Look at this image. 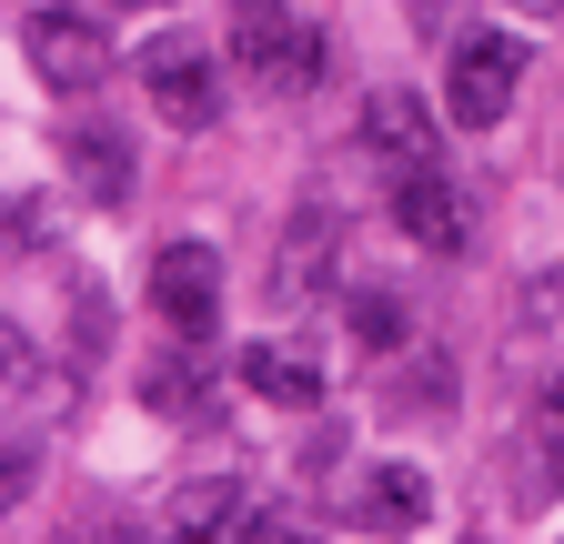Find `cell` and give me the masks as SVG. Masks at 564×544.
Returning <instances> with one entry per match:
<instances>
[{"mask_svg": "<svg viewBox=\"0 0 564 544\" xmlns=\"http://www.w3.org/2000/svg\"><path fill=\"white\" fill-rule=\"evenodd\" d=\"M524 72H534L524 31H464V41H454V61H444V121H464V131H494V121L514 111Z\"/></svg>", "mask_w": 564, "mask_h": 544, "instance_id": "1", "label": "cell"}, {"mask_svg": "<svg viewBox=\"0 0 564 544\" xmlns=\"http://www.w3.org/2000/svg\"><path fill=\"white\" fill-rule=\"evenodd\" d=\"M232 61L272 101H293V91L323 81V31L293 21V0H232Z\"/></svg>", "mask_w": 564, "mask_h": 544, "instance_id": "2", "label": "cell"}, {"mask_svg": "<svg viewBox=\"0 0 564 544\" xmlns=\"http://www.w3.org/2000/svg\"><path fill=\"white\" fill-rule=\"evenodd\" d=\"M333 272H343V213H333V202H303V213L282 222V242H272V303L282 313L323 303Z\"/></svg>", "mask_w": 564, "mask_h": 544, "instance_id": "3", "label": "cell"}, {"mask_svg": "<svg viewBox=\"0 0 564 544\" xmlns=\"http://www.w3.org/2000/svg\"><path fill=\"white\" fill-rule=\"evenodd\" d=\"M141 91H152V111L172 131H212L223 121V72H212V51H192V41H152L141 51Z\"/></svg>", "mask_w": 564, "mask_h": 544, "instance_id": "4", "label": "cell"}, {"mask_svg": "<svg viewBox=\"0 0 564 544\" xmlns=\"http://www.w3.org/2000/svg\"><path fill=\"white\" fill-rule=\"evenodd\" d=\"M152 313L182 344H202V333L223 323V262H212V242H162L152 252Z\"/></svg>", "mask_w": 564, "mask_h": 544, "instance_id": "5", "label": "cell"}, {"mask_svg": "<svg viewBox=\"0 0 564 544\" xmlns=\"http://www.w3.org/2000/svg\"><path fill=\"white\" fill-rule=\"evenodd\" d=\"M393 222H403V242H423L434 262H454V252L474 242V202H464L434 162H403V172H393Z\"/></svg>", "mask_w": 564, "mask_h": 544, "instance_id": "6", "label": "cell"}, {"mask_svg": "<svg viewBox=\"0 0 564 544\" xmlns=\"http://www.w3.org/2000/svg\"><path fill=\"white\" fill-rule=\"evenodd\" d=\"M21 51H31V72H41L51 91H91V81L111 72V41H101L82 11H31V21H21Z\"/></svg>", "mask_w": 564, "mask_h": 544, "instance_id": "7", "label": "cell"}, {"mask_svg": "<svg viewBox=\"0 0 564 544\" xmlns=\"http://www.w3.org/2000/svg\"><path fill=\"white\" fill-rule=\"evenodd\" d=\"M61 162H70V182H82L91 202H131V142H121L111 121L70 111V121H61Z\"/></svg>", "mask_w": 564, "mask_h": 544, "instance_id": "8", "label": "cell"}, {"mask_svg": "<svg viewBox=\"0 0 564 544\" xmlns=\"http://www.w3.org/2000/svg\"><path fill=\"white\" fill-rule=\"evenodd\" d=\"M352 514H364L373 534H413L423 514H434V485H423V464H373L364 494H352Z\"/></svg>", "mask_w": 564, "mask_h": 544, "instance_id": "9", "label": "cell"}, {"mask_svg": "<svg viewBox=\"0 0 564 544\" xmlns=\"http://www.w3.org/2000/svg\"><path fill=\"white\" fill-rule=\"evenodd\" d=\"M364 142L403 172V162H434V111H423L413 91H373L364 101Z\"/></svg>", "mask_w": 564, "mask_h": 544, "instance_id": "10", "label": "cell"}, {"mask_svg": "<svg viewBox=\"0 0 564 544\" xmlns=\"http://www.w3.org/2000/svg\"><path fill=\"white\" fill-rule=\"evenodd\" d=\"M242 383H252L262 403H282V414H313V403H323V363L293 353V344H252V353H242Z\"/></svg>", "mask_w": 564, "mask_h": 544, "instance_id": "11", "label": "cell"}, {"mask_svg": "<svg viewBox=\"0 0 564 544\" xmlns=\"http://www.w3.org/2000/svg\"><path fill=\"white\" fill-rule=\"evenodd\" d=\"M61 403H70V383L51 373L41 344H21V323H11V424H51Z\"/></svg>", "mask_w": 564, "mask_h": 544, "instance_id": "12", "label": "cell"}, {"mask_svg": "<svg viewBox=\"0 0 564 544\" xmlns=\"http://www.w3.org/2000/svg\"><path fill=\"white\" fill-rule=\"evenodd\" d=\"M242 504H252V485H182L172 524H182V534H232V524H242Z\"/></svg>", "mask_w": 564, "mask_h": 544, "instance_id": "13", "label": "cell"}, {"mask_svg": "<svg viewBox=\"0 0 564 544\" xmlns=\"http://www.w3.org/2000/svg\"><path fill=\"white\" fill-rule=\"evenodd\" d=\"M534 464H544V485H564V363L534 383Z\"/></svg>", "mask_w": 564, "mask_h": 544, "instance_id": "14", "label": "cell"}, {"mask_svg": "<svg viewBox=\"0 0 564 544\" xmlns=\"http://www.w3.org/2000/svg\"><path fill=\"white\" fill-rule=\"evenodd\" d=\"M141 393H152V414H212V383H202V363H192V353H182V363H162Z\"/></svg>", "mask_w": 564, "mask_h": 544, "instance_id": "15", "label": "cell"}, {"mask_svg": "<svg viewBox=\"0 0 564 544\" xmlns=\"http://www.w3.org/2000/svg\"><path fill=\"white\" fill-rule=\"evenodd\" d=\"M352 323H364V344L403 353V313H393V303H373V293H364V303H352Z\"/></svg>", "mask_w": 564, "mask_h": 544, "instance_id": "16", "label": "cell"}, {"mask_svg": "<svg viewBox=\"0 0 564 544\" xmlns=\"http://www.w3.org/2000/svg\"><path fill=\"white\" fill-rule=\"evenodd\" d=\"M21 494H31V444H21V424H11V454H0V504L21 514Z\"/></svg>", "mask_w": 564, "mask_h": 544, "instance_id": "17", "label": "cell"}, {"mask_svg": "<svg viewBox=\"0 0 564 544\" xmlns=\"http://www.w3.org/2000/svg\"><path fill=\"white\" fill-rule=\"evenodd\" d=\"M31 242H41V202H21V192H11V252H31Z\"/></svg>", "mask_w": 564, "mask_h": 544, "instance_id": "18", "label": "cell"}, {"mask_svg": "<svg viewBox=\"0 0 564 544\" xmlns=\"http://www.w3.org/2000/svg\"><path fill=\"white\" fill-rule=\"evenodd\" d=\"M514 11H524V21H544V11H564V0H514Z\"/></svg>", "mask_w": 564, "mask_h": 544, "instance_id": "19", "label": "cell"}, {"mask_svg": "<svg viewBox=\"0 0 564 544\" xmlns=\"http://www.w3.org/2000/svg\"><path fill=\"white\" fill-rule=\"evenodd\" d=\"M111 11H162V0H111Z\"/></svg>", "mask_w": 564, "mask_h": 544, "instance_id": "20", "label": "cell"}]
</instances>
